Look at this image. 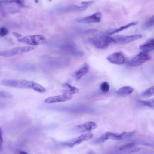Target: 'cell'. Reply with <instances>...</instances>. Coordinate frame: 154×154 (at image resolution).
<instances>
[{
	"mask_svg": "<svg viewBox=\"0 0 154 154\" xmlns=\"http://www.w3.org/2000/svg\"><path fill=\"white\" fill-rule=\"evenodd\" d=\"M36 82L26 80L5 79L1 82L3 86L20 88L32 89L34 90Z\"/></svg>",
	"mask_w": 154,
	"mask_h": 154,
	"instance_id": "1",
	"label": "cell"
},
{
	"mask_svg": "<svg viewBox=\"0 0 154 154\" xmlns=\"http://www.w3.org/2000/svg\"><path fill=\"white\" fill-rule=\"evenodd\" d=\"M90 41L97 49H105L107 48L111 44L115 43L112 37L107 36H103L96 37L91 39Z\"/></svg>",
	"mask_w": 154,
	"mask_h": 154,
	"instance_id": "2",
	"label": "cell"
},
{
	"mask_svg": "<svg viewBox=\"0 0 154 154\" xmlns=\"http://www.w3.org/2000/svg\"><path fill=\"white\" fill-rule=\"evenodd\" d=\"M17 41L29 45L35 46L45 43L46 39L44 36L37 35L26 36L19 39Z\"/></svg>",
	"mask_w": 154,
	"mask_h": 154,
	"instance_id": "3",
	"label": "cell"
},
{
	"mask_svg": "<svg viewBox=\"0 0 154 154\" xmlns=\"http://www.w3.org/2000/svg\"><path fill=\"white\" fill-rule=\"evenodd\" d=\"M151 58L146 53L141 52L135 56L127 62V65L131 67L139 66Z\"/></svg>",
	"mask_w": 154,
	"mask_h": 154,
	"instance_id": "4",
	"label": "cell"
},
{
	"mask_svg": "<svg viewBox=\"0 0 154 154\" xmlns=\"http://www.w3.org/2000/svg\"><path fill=\"white\" fill-rule=\"evenodd\" d=\"M34 49L33 47L27 46L17 47L12 49L0 52V55L5 57H10L28 52Z\"/></svg>",
	"mask_w": 154,
	"mask_h": 154,
	"instance_id": "5",
	"label": "cell"
},
{
	"mask_svg": "<svg viewBox=\"0 0 154 154\" xmlns=\"http://www.w3.org/2000/svg\"><path fill=\"white\" fill-rule=\"evenodd\" d=\"M142 37V35L139 34L129 36H116L112 38L114 40L115 43L124 44L137 40Z\"/></svg>",
	"mask_w": 154,
	"mask_h": 154,
	"instance_id": "6",
	"label": "cell"
},
{
	"mask_svg": "<svg viewBox=\"0 0 154 154\" xmlns=\"http://www.w3.org/2000/svg\"><path fill=\"white\" fill-rule=\"evenodd\" d=\"M107 59L112 63L121 65L125 62V57L124 54L120 52L113 53L107 57Z\"/></svg>",
	"mask_w": 154,
	"mask_h": 154,
	"instance_id": "7",
	"label": "cell"
},
{
	"mask_svg": "<svg viewBox=\"0 0 154 154\" xmlns=\"http://www.w3.org/2000/svg\"><path fill=\"white\" fill-rule=\"evenodd\" d=\"M102 14L100 13H96L90 16L79 19L77 21L80 23L89 24L99 22L100 21Z\"/></svg>",
	"mask_w": 154,
	"mask_h": 154,
	"instance_id": "8",
	"label": "cell"
},
{
	"mask_svg": "<svg viewBox=\"0 0 154 154\" xmlns=\"http://www.w3.org/2000/svg\"><path fill=\"white\" fill-rule=\"evenodd\" d=\"M72 97V95L63 94L62 95H56L48 97L45 100V102L47 103H51L64 102L71 99Z\"/></svg>",
	"mask_w": 154,
	"mask_h": 154,
	"instance_id": "9",
	"label": "cell"
},
{
	"mask_svg": "<svg viewBox=\"0 0 154 154\" xmlns=\"http://www.w3.org/2000/svg\"><path fill=\"white\" fill-rule=\"evenodd\" d=\"M93 136V134L91 132L84 133L74 140L72 142H70V147L74 146L81 143L85 141L91 139Z\"/></svg>",
	"mask_w": 154,
	"mask_h": 154,
	"instance_id": "10",
	"label": "cell"
},
{
	"mask_svg": "<svg viewBox=\"0 0 154 154\" xmlns=\"http://www.w3.org/2000/svg\"><path fill=\"white\" fill-rule=\"evenodd\" d=\"M97 127V125L94 122L89 121L78 125L76 126V128L81 131L85 132L94 129Z\"/></svg>",
	"mask_w": 154,
	"mask_h": 154,
	"instance_id": "11",
	"label": "cell"
},
{
	"mask_svg": "<svg viewBox=\"0 0 154 154\" xmlns=\"http://www.w3.org/2000/svg\"><path fill=\"white\" fill-rule=\"evenodd\" d=\"M90 69L89 65L87 63L84 64L81 67L77 70L75 73V77L77 80H79L86 74Z\"/></svg>",
	"mask_w": 154,
	"mask_h": 154,
	"instance_id": "12",
	"label": "cell"
},
{
	"mask_svg": "<svg viewBox=\"0 0 154 154\" xmlns=\"http://www.w3.org/2000/svg\"><path fill=\"white\" fill-rule=\"evenodd\" d=\"M143 52L147 53L154 50V38L150 40L139 47Z\"/></svg>",
	"mask_w": 154,
	"mask_h": 154,
	"instance_id": "13",
	"label": "cell"
},
{
	"mask_svg": "<svg viewBox=\"0 0 154 154\" xmlns=\"http://www.w3.org/2000/svg\"><path fill=\"white\" fill-rule=\"evenodd\" d=\"M132 88L129 86H125L119 88L116 92L117 94L121 96L129 95L134 91Z\"/></svg>",
	"mask_w": 154,
	"mask_h": 154,
	"instance_id": "14",
	"label": "cell"
},
{
	"mask_svg": "<svg viewBox=\"0 0 154 154\" xmlns=\"http://www.w3.org/2000/svg\"><path fill=\"white\" fill-rule=\"evenodd\" d=\"M112 133L110 132L105 133L99 138L94 140L93 143L95 144L99 143L104 142L109 139H111Z\"/></svg>",
	"mask_w": 154,
	"mask_h": 154,
	"instance_id": "15",
	"label": "cell"
},
{
	"mask_svg": "<svg viewBox=\"0 0 154 154\" xmlns=\"http://www.w3.org/2000/svg\"><path fill=\"white\" fill-rule=\"evenodd\" d=\"M63 86L67 89L66 90L69 94L72 95L74 94L78 93L79 91V88L75 86H72L67 82L64 83L63 84Z\"/></svg>",
	"mask_w": 154,
	"mask_h": 154,
	"instance_id": "16",
	"label": "cell"
},
{
	"mask_svg": "<svg viewBox=\"0 0 154 154\" xmlns=\"http://www.w3.org/2000/svg\"><path fill=\"white\" fill-rule=\"evenodd\" d=\"M135 133V131H134L131 132H124L121 133H118L117 140H121L129 138L133 136Z\"/></svg>",
	"mask_w": 154,
	"mask_h": 154,
	"instance_id": "17",
	"label": "cell"
},
{
	"mask_svg": "<svg viewBox=\"0 0 154 154\" xmlns=\"http://www.w3.org/2000/svg\"><path fill=\"white\" fill-rule=\"evenodd\" d=\"M137 23V22H132L128 23L126 25L121 26L120 28L117 29L113 31L112 32H110L109 35H111L115 33H118L121 31H122L125 29H127L129 27L131 26L135 25Z\"/></svg>",
	"mask_w": 154,
	"mask_h": 154,
	"instance_id": "18",
	"label": "cell"
},
{
	"mask_svg": "<svg viewBox=\"0 0 154 154\" xmlns=\"http://www.w3.org/2000/svg\"><path fill=\"white\" fill-rule=\"evenodd\" d=\"M137 144L144 146L154 147V140H134L133 142Z\"/></svg>",
	"mask_w": 154,
	"mask_h": 154,
	"instance_id": "19",
	"label": "cell"
},
{
	"mask_svg": "<svg viewBox=\"0 0 154 154\" xmlns=\"http://www.w3.org/2000/svg\"><path fill=\"white\" fill-rule=\"evenodd\" d=\"M141 96L146 97L154 96V86L146 89L141 94Z\"/></svg>",
	"mask_w": 154,
	"mask_h": 154,
	"instance_id": "20",
	"label": "cell"
},
{
	"mask_svg": "<svg viewBox=\"0 0 154 154\" xmlns=\"http://www.w3.org/2000/svg\"><path fill=\"white\" fill-rule=\"evenodd\" d=\"M154 26V15L147 21L143 26L144 29H149Z\"/></svg>",
	"mask_w": 154,
	"mask_h": 154,
	"instance_id": "21",
	"label": "cell"
},
{
	"mask_svg": "<svg viewBox=\"0 0 154 154\" xmlns=\"http://www.w3.org/2000/svg\"><path fill=\"white\" fill-rule=\"evenodd\" d=\"M139 102L143 105L154 109V98L146 100L140 101Z\"/></svg>",
	"mask_w": 154,
	"mask_h": 154,
	"instance_id": "22",
	"label": "cell"
},
{
	"mask_svg": "<svg viewBox=\"0 0 154 154\" xmlns=\"http://www.w3.org/2000/svg\"><path fill=\"white\" fill-rule=\"evenodd\" d=\"M100 88L102 91L104 93H107L109 90L110 85L108 82L105 81L101 84Z\"/></svg>",
	"mask_w": 154,
	"mask_h": 154,
	"instance_id": "23",
	"label": "cell"
},
{
	"mask_svg": "<svg viewBox=\"0 0 154 154\" xmlns=\"http://www.w3.org/2000/svg\"><path fill=\"white\" fill-rule=\"evenodd\" d=\"M0 97L5 99H11L13 97V96L9 92L2 90L0 91Z\"/></svg>",
	"mask_w": 154,
	"mask_h": 154,
	"instance_id": "24",
	"label": "cell"
},
{
	"mask_svg": "<svg viewBox=\"0 0 154 154\" xmlns=\"http://www.w3.org/2000/svg\"><path fill=\"white\" fill-rule=\"evenodd\" d=\"M135 144L134 143L132 142L128 144L123 145L119 147V149L120 151H122L128 149H129L134 147Z\"/></svg>",
	"mask_w": 154,
	"mask_h": 154,
	"instance_id": "25",
	"label": "cell"
},
{
	"mask_svg": "<svg viewBox=\"0 0 154 154\" xmlns=\"http://www.w3.org/2000/svg\"><path fill=\"white\" fill-rule=\"evenodd\" d=\"M70 54L71 55L75 56H81L84 54V53L82 51L76 50L72 51Z\"/></svg>",
	"mask_w": 154,
	"mask_h": 154,
	"instance_id": "26",
	"label": "cell"
},
{
	"mask_svg": "<svg viewBox=\"0 0 154 154\" xmlns=\"http://www.w3.org/2000/svg\"><path fill=\"white\" fill-rule=\"evenodd\" d=\"M8 29L5 27H2L0 28V36L3 37L8 34Z\"/></svg>",
	"mask_w": 154,
	"mask_h": 154,
	"instance_id": "27",
	"label": "cell"
},
{
	"mask_svg": "<svg viewBox=\"0 0 154 154\" xmlns=\"http://www.w3.org/2000/svg\"><path fill=\"white\" fill-rule=\"evenodd\" d=\"M24 1L22 0L13 1V2H15L21 6H24Z\"/></svg>",
	"mask_w": 154,
	"mask_h": 154,
	"instance_id": "28",
	"label": "cell"
},
{
	"mask_svg": "<svg viewBox=\"0 0 154 154\" xmlns=\"http://www.w3.org/2000/svg\"><path fill=\"white\" fill-rule=\"evenodd\" d=\"M0 149H1L2 147V145L3 144V138L2 136V131L1 129L0 128Z\"/></svg>",
	"mask_w": 154,
	"mask_h": 154,
	"instance_id": "29",
	"label": "cell"
},
{
	"mask_svg": "<svg viewBox=\"0 0 154 154\" xmlns=\"http://www.w3.org/2000/svg\"><path fill=\"white\" fill-rule=\"evenodd\" d=\"M13 35L17 38H20L21 37V35L16 32H14L13 33Z\"/></svg>",
	"mask_w": 154,
	"mask_h": 154,
	"instance_id": "30",
	"label": "cell"
},
{
	"mask_svg": "<svg viewBox=\"0 0 154 154\" xmlns=\"http://www.w3.org/2000/svg\"><path fill=\"white\" fill-rule=\"evenodd\" d=\"M20 154H28L27 152H26L21 151L19 152Z\"/></svg>",
	"mask_w": 154,
	"mask_h": 154,
	"instance_id": "31",
	"label": "cell"
}]
</instances>
